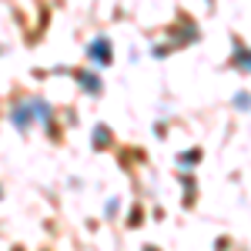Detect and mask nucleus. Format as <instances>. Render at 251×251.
I'll return each instance as SVG.
<instances>
[{
    "mask_svg": "<svg viewBox=\"0 0 251 251\" xmlns=\"http://www.w3.org/2000/svg\"><path fill=\"white\" fill-rule=\"evenodd\" d=\"M87 57L94 60V64H100V67H104V64H111V44H107L104 37H97L94 44L87 47Z\"/></svg>",
    "mask_w": 251,
    "mask_h": 251,
    "instance_id": "obj_1",
    "label": "nucleus"
},
{
    "mask_svg": "<svg viewBox=\"0 0 251 251\" xmlns=\"http://www.w3.org/2000/svg\"><path fill=\"white\" fill-rule=\"evenodd\" d=\"M80 84H84L91 94H100V80H97L94 74H80Z\"/></svg>",
    "mask_w": 251,
    "mask_h": 251,
    "instance_id": "obj_2",
    "label": "nucleus"
},
{
    "mask_svg": "<svg viewBox=\"0 0 251 251\" xmlns=\"http://www.w3.org/2000/svg\"><path fill=\"white\" fill-rule=\"evenodd\" d=\"M234 64H238L241 71H251V50H245V47H238V57H234Z\"/></svg>",
    "mask_w": 251,
    "mask_h": 251,
    "instance_id": "obj_3",
    "label": "nucleus"
},
{
    "mask_svg": "<svg viewBox=\"0 0 251 251\" xmlns=\"http://www.w3.org/2000/svg\"><path fill=\"white\" fill-rule=\"evenodd\" d=\"M238 107H251V97L248 94H238Z\"/></svg>",
    "mask_w": 251,
    "mask_h": 251,
    "instance_id": "obj_4",
    "label": "nucleus"
}]
</instances>
